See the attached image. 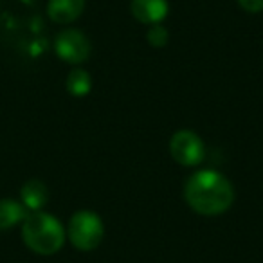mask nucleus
Segmentation results:
<instances>
[{
  "instance_id": "0eeeda50",
  "label": "nucleus",
  "mask_w": 263,
  "mask_h": 263,
  "mask_svg": "<svg viewBox=\"0 0 263 263\" xmlns=\"http://www.w3.org/2000/svg\"><path fill=\"white\" fill-rule=\"evenodd\" d=\"M85 0H49L47 13L52 22L70 24L83 13Z\"/></svg>"
},
{
  "instance_id": "f257e3e1",
  "label": "nucleus",
  "mask_w": 263,
  "mask_h": 263,
  "mask_svg": "<svg viewBox=\"0 0 263 263\" xmlns=\"http://www.w3.org/2000/svg\"><path fill=\"white\" fill-rule=\"evenodd\" d=\"M184 197L193 211L200 215H222L234 200L231 182L215 170H202L191 175L184 187Z\"/></svg>"
},
{
  "instance_id": "20e7f679",
  "label": "nucleus",
  "mask_w": 263,
  "mask_h": 263,
  "mask_svg": "<svg viewBox=\"0 0 263 263\" xmlns=\"http://www.w3.org/2000/svg\"><path fill=\"white\" fill-rule=\"evenodd\" d=\"M172 157L182 166H197L204 161L205 148L200 137L191 130H179L170 141Z\"/></svg>"
},
{
  "instance_id": "f8f14e48",
  "label": "nucleus",
  "mask_w": 263,
  "mask_h": 263,
  "mask_svg": "<svg viewBox=\"0 0 263 263\" xmlns=\"http://www.w3.org/2000/svg\"><path fill=\"white\" fill-rule=\"evenodd\" d=\"M238 4L249 13L263 11V0H238Z\"/></svg>"
},
{
  "instance_id": "39448f33",
  "label": "nucleus",
  "mask_w": 263,
  "mask_h": 263,
  "mask_svg": "<svg viewBox=\"0 0 263 263\" xmlns=\"http://www.w3.org/2000/svg\"><path fill=\"white\" fill-rule=\"evenodd\" d=\"M54 51L67 63H83L90 54V42L78 29H65L56 36Z\"/></svg>"
},
{
  "instance_id": "423d86ee",
  "label": "nucleus",
  "mask_w": 263,
  "mask_h": 263,
  "mask_svg": "<svg viewBox=\"0 0 263 263\" xmlns=\"http://www.w3.org/2000/svg\"><path fill=\"white\" fill-rule=\"evenodd\" d=\"M134 18L141 24H161L168 15V2L166 0H132L130 4Z\"/></svg>"
},
{
  "instance_id": "f03ea898",
  "label": "nucleus",
  "mask_w": 263,
  "mask_h": 263,
  "mask_svg": "<svg viewBox=\"0 0 263 263\" xmlns=\"http://www.w3.org/2000/svg\"><path fill=\"white\" fill-rule=\"evenodd\" d=\"M24 243L33 252L49 256L58 252L65 241V231L58 218L44 211L27 215L22 222Z\"/></svg>"
},
{
  "instance_id": "1a4fd4ad",
  "label": "nucleus",
  "mask_w": 263,
  "mask_h": 263,
  "mask_svg": "<svg viewBox=\"0 0 263 263\" xmlns=\"http://www.w3.org/2000/svg\"><path fill=\"white\" fill-rule=\"evenodd\" d=\"M27 209L22 205V202L11 200V198H4L0 200V231L11 229L13 226L24 222Z\"/></svg>"
},
{
  "instance_id": "9b49d317",
  "label": "nucleus",
  "mask_w": 263,
  "mask_h": 263,
  "mask_svg": "<svg viewBox=\"0 0 263 263\" xmlns=\"http://www.w3.org/2000/svg\"><path fill=\"white\" fill-rule=\"evenodd\" d=\"M146 40H148V44L154 45V47H164V45L168 44V31L162 26H159V24H155V26L148 31Z\"/></svg>"
},
{
  "instance_id": "6e6552de",
  "label": "nucleus",
  "mask_w": 263,
  "mask_h": 263,
  "mask_svg": "<svg viewBox=\"0 0 263 263\" xmlns=\"http://www.w3.org/2000/svg\"><path fill=\"white\" fill-rule=\"evenodd\" d=\"M20 198H22V205L27 211H42V208L49 200L47 186L44 182H40V180H29V182H26L22 186Z\"/></svg>"
},
{
  "instance_id": "7ed1b4c3",
  "label": "nucleus",
  "mask_w": 263,
  "mask_h": 263,
  "mask_svg": "<svg viewBox=\"0 0 263 263\" xmlns=\"http://www.w3.org/2000/svg\"><path fill=\"white\" fill-rule=\"evenodd\" d=\"M69 240L78 251H94L105 236V226L94 211H78L72 215L67 227Z\"/></svg>"
},
{
  "instance_id": "9d476101",
  "label": "nucleus",
  "mask_w": 263,
  "mask_h": 263,
  "mask_svg": "<svg viewBox=\"0 0 263 263\" xmlns=\"http://www.w3.org/2000/svg\"><path fill=\"white\" fill-rule=\"evenodd\" d=\"M92 80L90 74L83 69H74L72 72L67 76V90L76 98H83L90 92Z\"/></svg>"
}]
</instances>
